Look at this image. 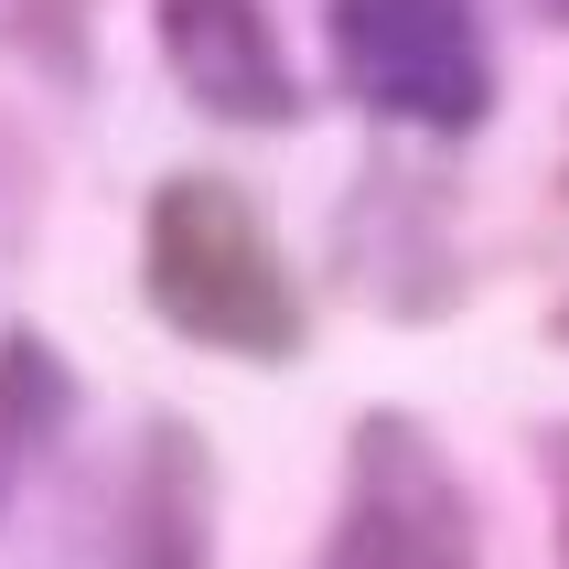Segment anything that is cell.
Here are the masks:
<instances>
[{
    "label": "cell",
    "mask_w": 569,
    "mask_h": 569,
    "mask_svg": "<svg viewBox=\"0 0 569 569\" xmlns=\"http://www.w3.org/2000/svg\"><path fill=\"white\" fill-rule=\"evenodd\" d=\"M538 462H548V495H559V569H569V430H548Z\"/></svg>",
    "instance_id": "cell-9"
},
{
    "label": "cell",
    "mask_w": 569,
    "mask_h": 569,
    "mask_svg": "<svg viewBox=\"0 0 569 569\" xmlns=\"http://www.w3.org/2000/svg\"><path fill=\"white\" fill-rule=\"evenodd\" d=\"M161 64L226 129H290L301 119L290 54H280V32H269L258 0H161Z\"/></svg>",
    "instance_id": "cell-4"
},
{
    "label": "cell",
    "mask_w": 569,
    "mask_h": 569,
    "mask_svg": "<svg viewBox=\"0 0 569 569\" xmlns=\"http://www.w3.org/2000/svg\"><path fill=\"white\" fill-rule=\"evenodd\" d=\"M119 569H216V462L183 419H151V441H140Z\"/></svg>",
    "instance_id": "cell-6"
},
{
    "label": "cell",
    "mask_w": 569,
    "mask_h": 569,
    "mask_svg": "<svg viewBox=\"0 0 569 569\" xmlns=\"http://www.w3.org/2000/svg\"><path fill=\"white\" fill-rule=\"evenodd\" d=\"M333 569H483L473 495L409 409H366L345 451V538Z\"/></svg>",
    "instance_id": "cell-3"
},
{
    "label": "cell",
    "mask_w": 569,
    "mask_h": 569,
    "mask_svg": "<svg viewBox=\"0 0 569 569\" xmlns=\"http://www.w3.org/2000/svg\"><path fill=\"white\" fill-rule=\"evenodd\" d=\"M538 11H548V22H559V32H569V0H538Z\"/></svg>",
    "instance_id": "cell-10"
},
{
    "label": "cell",
    "mask_w": 569,
    "mask_h": 569,
    "mask_svg": "<svg viewBox=\"0 0 569 569\" xmlns=\"http://www.w3.org/2000/svg\"><path fill=\"white\" fill-rule=\"evenodd\" d=\"M140 290L151 312L183 333V345L248 355V366H290L312 345V312H301V280L290 258L269 248L258 204L226 172H172L151 193V226H140Z\"/></svg>",
    "instance_id": "cell-1"
},
{
    "label": "cell",
    "mask_w": 569,
    "mask_h": 569,
    "mask_svg": "<svg viewBox=\"0 0 569 569\" xmlns=\"http://www.w3.org/2000/svg\"><path fill=\"white\" fill-rule=\"evenodd\" d=\"M0 54H22L43 87H87L97 76V0H0Z\"/></svg>",
    "instance_id": "cell-8"
},
{
    "label": "cell",
    "mask_w": 569,
    "mask_h": 569,
    "mask_svg": "<svg viewBox=\"0 0 569 569\" xmlns=\"http://www.w3.org/2000/svg\"><path fill=\"white\" fill-rule=\"evenodd\" d=\"M76 419V366L43 333H0V506L22 495V473L64 441Z\"/></svg>",
    "instance_id": "cell-7"
},
{
    "label": "cell",
    "mask_w": 569,
    "mask_h": 569,
    "mask_svg": "<svg viewBox=\"0 0 569 569\" xmlns=\"http://www.w3.org/2000/svg\"><path fill=\"white\" fill-rule=\"evenodd\" d=\"M333 64L355 108L409 129H483L495 108V54H483L473 0H333Z\"/></svg>",
    "instance_id": "cell-2"
},
{
    "label": "cell",
    "mask_w": 569,
    "mask_h": 569,
    "mask_svg": "<svg viewBox=\"0 0 569 569\" xmlns=\"http://www.w3.org/2000/svg\"><path fill=\"white\" fill-rule=\"evenodd\" d=\"M355 204H345V258H355V290H377V312H441L451 290V248L430 237V183L419 172H355Z\"/></svg>",
    "instance_id": "cell-5"
}]
</instances>
